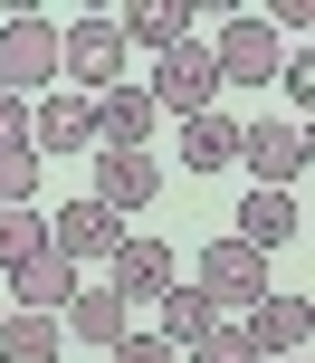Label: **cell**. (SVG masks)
I'll return each instance as SVG.
<instances>
[{"label": "cell", "instance_id": "obj_8", "mask_svg": "<svg viewBox=\"0 0 315 363\" xmlns=\"http://www.w3.org/2000/svg\"><path fill=\"white\" fill-rule=\"evenodd\" d=\"M29 153H96V115H86L76 86L29 96Z\"/></svg>", "mask_w": 315, "mask_h": 363}, {"label": "cell", "instance_id": "obj_5", "mask_svg": "<svg viewBox=\"0 0 315 363\" xmlns=\"http://www.w3.org/2000/svg\"><path fill=\"white\" fill-rule=\"evenodd\" d=\"M239 163L258 172V191H287V182L306 172V125H297V115H258V125H239Z\"/></svg>", "mask_w": 315, "mask_h": 363}, {"label": "cell", "instance_id": "obj_26", "mask_svg": "<svg viewBox=\"0 0 315 363\" xmlns=\"http://www.w3.org/2000/svg\"><path fill=\"white\" fill-rule=\"evenodd\" d=\"M0 315H10V306H0Z\"/></svg>", "mask_w": 315, "mask_h": 363}, {"label": "cell", "instance_id": "obj_10", "mask_svg": "<svg viewBox=\"0 0 315 363\" xmlns=\"http://www.w3.org/2000/svg\"><path fill=\"white\" fill-rule=\"evenodd\" d=\"M67 296H76V268H67L57 249H29V258L10 268V296H0V306H10V315H57Z\"/></svg>", "mask_w": 315, "mask_h": 363}, {"label": "cell", "instance_id": "obj_19", "mask_svg": "<svg viewBox=\"0 0 315 363\" xmlns=\"http://www.w3.org/2000/svg\"><path fill=\"white\" fill-rule=\"evenodd\" d=\"M210 325H220V306H210V296H201V287H191V277H182V287L163 296V345L182 354V345H201Z\"/></svg>", "mask_w": 315, "mask_h": 363}, {"label": "cell", "instance_id": "obj_22", "mask_svg": "<svg viewBox=\"0 0 315 363\" xmlns=\"http://www.w3.org/2000/svg\"><path fill=\"white\" fill-rule=\"evenodd\" d=\"M29 191H38V153H29V144H0V211L29 201Z\"/></svg>", "mask_w": 315, "mask_h": 363}, {"label": "cell", "instance_id": "obj_25", "mask_svg": "<svg viewBox=\"0 0 315 363\" xmlns=\"http://www.w3.org/2000/svg\"><path fill=\"white\" fill-rule=\"evenodd\" d=\"M0 144H29V106H19L10 86H0Z\"/></svg>", "mask_w": 315, "mask_h": 363}, {"label": "cell", "instance_id": "obj_11", "mask_svg": "<svg viewBox=\"0 0 315 363\" xmlns=\"http://www.w3.org/2000/svg\"><path fill=\"white\" fill-rule=\"evenodd\" d=\"M115 239H125V220L96 211V201H67V211L48 220V249L67 258V268H86V258H115Z\"/></svg>", "mask_w": 315, "mask_h": 363}, {"label": "cell", "instance_id": "obj_18", "mask_svg": "<svg viewBox=\"0 0 315 363\" xmlns=\"http://www.w3.org/2000/svg\"><path fill=\"white\" fill-rule=\"evenodd\" d=\"M57 354H67L57 315H0V363H57Z\"/></svg>", "mask_w": 315, "mask_h": 363}, {"label": "cell", "instance_id": "obj_20", "mask_svg": "<svg viewBox=\"0 0 315 363\" xmlns=\"http://www.w3.org/2000/svg\"><path fill=\"white\" fill-rule=\"evenodd\" d=\"M29 249H48V220H38L29 201H10V211H0V268H19Z\"/></svg>", "mask_w": 315, "mask_h": 363}, {"label": "cell", "instance_id": "obj_13", "mask_svg": "<svg viewBox=\"0 0 315 363\" xmlns=\"http://www.w3.org/2000/svg\"><path fill=\"white\" fill-rule=\"evenodd\" d=\"M153 191H163V163H153V153H105V163H96V191H86V201L125 220V211H144Z\"/></svg>", "mask_w": 315, "mask_h": 363}, {"label": "cell", "instance_id": "obj_1", "mask_svg": "<svg viewBox=\"0 0 315 363\" xmlns=\"http://www.w3.org/2000/svg\"><path fill=\"white\" fill-rule=\"evenodd\" d=\"M144 96H153V115H182V125H191V115H210V106H220V67H210V48H201V38L163 48Z\"/></svg>", "mask_w": 315, "mask_h": 363}, {"label": "cell", "instance_id": "obj_15", "mask_svg": "<svg viewBox=\"0 0 315 363\" xmlns=\"http://www.w3.org/2000/svg\"><path fill=\"white\" fill-rule=\"evenodd\" d=\"M115 29H125V48H153V57H163V48L191 38V10H182V0H144V10H125Z\"/></svg>", "mask_w": 315, "mask_h": 363}, {"label": "cell", "instance_id": "obj_9", "mask_svg": "<svg viewBox=\"0 0 315 363\" xmlns=\"http://www.w3.org/2000/svg\"><path fill=\"white\" fill-rule=\"evenodd\" d=\"M306 325H315V306H306V296H277V287H268L258 296V306H248V345H258V363L268 354H277V363H306Z\"/></svg>", "mask_w": 315, "mask_h": 363}, {"label": "cell", "instance_id": "obj_21", "mask_svg": "<svg viewBox=\"0 0 315 363\" xmlns=\"http://www.w3.org/2000/svg\"><path fill=\"white\" fill-rule=\"evenodd\" d=\"M182 363H258V345H248V335H239V325L220 315V325H210L201 345H182Z\"/></svg>", "mask_w": 315, "mask_h": 363}, {"label": "cell", "instance_id": "obj_12", "mask_svg": "<svg viewBox=\"0 0 315 363\" xmlns=\"http://www.w3.org/2000/svg\"><path fill=\"white\" fill-rule=\"evenodd\" d=\"M86 115H96V144L105 153H144V134H153V96L144 86H96Z\"/></svg>", "mask_w": 315, "mask_h": 363}, {"label": "cell", "instance_id": "obj_3", "mask_svg": "<svg viewBox=\"0 0 315 363\" xmlns=\"http://www.w3.org/2000/svg\"><path fill=\"white\" fill-rule=\"evenodd\" d=\"M57 77H76V96H96V86H115V77H125V29H115V10L57 29Z\"/></svg>", "mask_w": 315, "mask_h": 363}, {"label": "cell", "instance_id": "obj_16", "mask_svg": "<svg viewBox=\"0 0 315 363\" xmlns=\"http://www.w3.org/2000/svg\"><path fill=\"white\" fill-rule=\"evenodd\" d=\"M239 239H248V249H277V239H297V191H248L239 201Z\"/></svg>", "mask_w": 315, "mask_h": 363}, {"label": "cell", "instance_id": "obj_7", "mask_svg": "<svg viewBox=\"0 0 315 363\" xmlns=\"http://www.w3.org/2000/svg\"><path fill=\"white\" fill-rule=\"evenodd\" d=\"M210 67H220V86L239 77V86H277V29H268L258 10H239L220 38H210Z\"/></svg>", "mask_w": 315, "mask_h": 363}, {"label": "cell", "instance_id": "obj_17", "mask_svg": "<svg viewBox=\"0 0 315 363\" xmlns=\"http://www.w3.org/2000/svg\"><path fill=\"white\" fill-rule=\"evenodd\" d=\"M182 163H191V172H220V163H239V125H229L220 106H210V115H191V125H182Z\"/></svg>", "mask_w": 315, "mask_h": 363}, {"label": "cell", "instance_id": "obj_4", "mask_svg": "<svg viewBox=\"0 0 315 363\" xmlns=\"http://www.w3.org/2000/svg\"><path fill=\"white\" fill-rule=\"evenodd\" d=\"M191 287L210 296V306H258L268 296V258L248 249V239H201V277Z\"/></svg>", "mask_w": 315, "mask_h": 363}, {"label": "cell", "instance_id": "obj_23", "mask_svg": "<svg viewBox=\"0 0 315 363\" xmlns=\"http://www.w3.org/2000/svg\"><path fill=\"white\" fill-rule=\"evenodd\" d=\"M277 86H287V115L306 125V106H315V57H306V48L287 57V77H277Z\"/></svg>", "mask_w": 315, "mask_h": 363}, {"label": "cell", "instance_id": "obj_6", "mask_svg": "<svg viewBox=\"0 0 315 363\" xmlns=\"http://www.w3.org/2000/svg\"><path fill=\"white\" fill-rule=\"evenodd\" d=\"M125 306H163L172 287H182V258H172V239H115V277H105Z\"/></svg>", "mask_w": 315, "mask_h": 363}, {"label": "cell", "instance_id": "obj_14", "mask_svg": "<svg viewBox=\"0 0 315 363\" xmlns=\"http://www.w3.org/2000/svg\"><path fill=\"white\" fill-rule=\"evenodd\" d=\"M57 315H67L57 335H86V345H125V335H134V306H125L115 287H76Z\"/></svg>", "mask_w": 315, "mask_h": 363}, {"label": "cell", "instance_id": "obj_2", "mask_svg": "<svg viewBox=\"0 0 315 363\" xmlns=\"http://www.w3.org/2000/svg\"><path fill=\"white\" fill-rule=\"evenodd\" d=\"M0 86H10L19 106L57 86V29H48V19H38V10L0 19Z\"/></svg>", "mask_w": 315, "mask_h": 363}, {"label": "cell", "instance_id": "obj_24", "mask_svg": "<svg viewBox=\"0 0 315 363\" xmlns=\"http://www.w3.org/2000/svg\"><path fill=\"white\" fill-rule=\"evenodd\" d=\"M105 363H182V354H172L163 335H144V325H134L125 345H105Z\"/></svg>", "mask_w": 315, "mask_h": 363}]
</instances>
